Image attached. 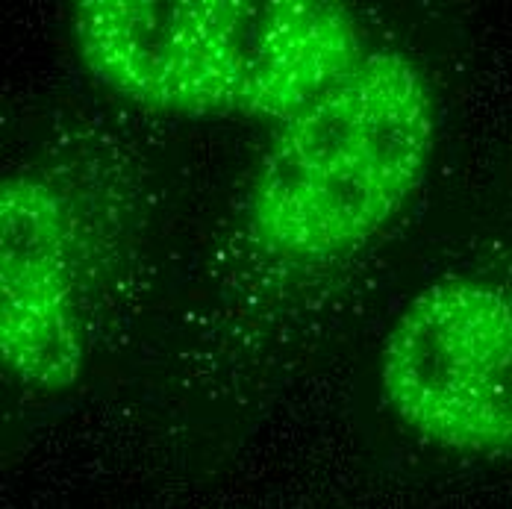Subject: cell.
I'll list each match as a JSON object with an SVG mask.
<instances>
[{
  "mask_svg": "<svg viewBox=\"0 0 512 509\" xmlns=\"http://www.w3.org/2000/svg\"><path fill=\"white\" fill-rule=\"evenodd\" d=\"M71 33L95 80L145 109L283 124L365 56L327 0H83Z\"/></svg>",
  "mask_w": 512,
  "mask_h": 509,
  "instance_id": "6da1fadb",
  "label": "cell"
},
{
  "mask_svg": "<svg viewBox=\"0 0 512 509\" xmlns=\"http://www.w3.org/2000/svg\"><path fill=\"white\" fill-rule=\"evenodd\" d=\"M433 142L421 71L398 51L365 53L268 145L251 192L256 242L292 262L357 251L421 186Z\"/></svg>",
  "mask_w": 512,
  "mask_h": 509,
  "instance_id": "7a4b0ae2",
  "label": "cell"
},
{
  "mask_svg": "<svg viewBox=\"0 0 512 509\" xmlns=\"http://www.w3.org/2000/svg\"><path fill=\"white\" fill-rule=\"evenodd\" d=\"M380 389L430 445L512 454V286L480 277L430 283L380 351Z\"/></svg>",
  "mask_w": 512,
  "mask_h": 509,
  "instance_id": "3957f363",
  "label": "cell"
},
{
  "mask_svg": "<svg viewBox=\"0 0 512 509\" xmlns=\"http://www.w3.org/2000/svg\"><path fill=\"white\" fill-rule=\"evenodd\" d=\"M74 221L45 180L0 186V354L36 389H65L83 368Z\"/></svg>",
  "mask_w": 512,
  "mask_h": 509,
  "instance_id": "277c9868",
  "label": "cell"
}]
</instances>
